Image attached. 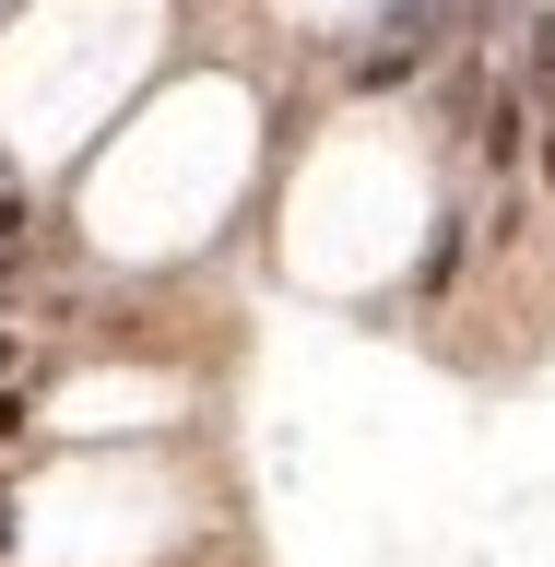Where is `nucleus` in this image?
Instances as JSON below:
<instances>
[{
    "instance_id": "obj_1",
    "label": "nucleus",
    "mask_w": 555,
    "mask_h": 567,
    "mask_svg": "<svg viewBox=\"0 0 555 567\" xmlns=\"http://www.w3.org/2000/svg\"><path fill=\"white\" fill-rule=\"evenodd\" d=\"M532 83H544V95H555V12H544V24H532Z\"/></svg>"
},
{
    "instance_id": "obj_2",
    "label": "nucleus",
    "mask_w": 555,
    "mask_h": 567,
    "mask_svg": "<svg viewBox=\"0 0 555 567\" xmlns=\"http://www.w3.org/2000/svg\"><path fill=\"white\" fill-rule=\"evenodd\" d=\"M544 177H555V95H544Z\"/></svg>"
},
{
    "instance_id": "obj_3",
    "label": "nucleus",
    "mask_w": 555,
    "mask_h": 567,
    "mask_svg": "<svg viewBox=\"0 0 555 567\" xmlns=\"http://www.w3.org/2000/svg\"><path fill=\"white\" fill-rule=\"evenodd\" d=\"M12 367H24V354H12V343H0V379H12Z\"/></svg>"
}]
</instances>
